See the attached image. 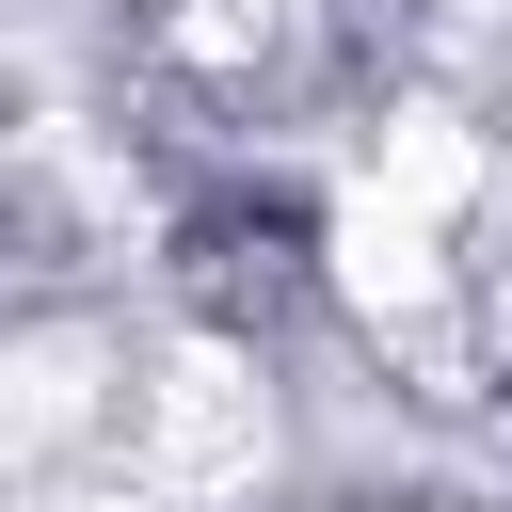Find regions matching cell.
Returning <instances> with one entry per match:
<instances>
[{
	"label": "cell",
	"mask_w": 512,
	"mask_h": 512,
	"mask_svg": "<svg viewBox=\"0 0 512 512\" xmlns=\"http://www.w3.org/2000/svg\"><path fill=\"white\" fill-rule=\"evenodd\" d=\"M144 448H160V480H256V384H240V352H160Z\"/></svg>",
	"instance_id": "obj_1"
},
{
	"label": "cell",
	"mask_w": 512,
	"mask_h": 512,
	"mask_svg": "<svg viewBox=\"0 0 512 512\" xmlns=\"http://www.w3.org/2000/svg\"><path fill=\"white\" fill-rule=\"evenodd\" d=\"M352 192H368V208H416V224H448V208L480 192V144H464L448 112H400V128L368 144V176H352Z\"/></svg>",
	"instance_id": "obj_2"
},
{
	"label": "cell",
	"mask_w": 512,
	"mask_h": 512,
	"mask_svg": "<svg viewBox=\"0 0 512 512\" xmlns=\"http://www.w3.org/2000/svg\"><path fill=\"white\" fill-rule=\"evenodd\" d=\"M336 288H352L368 320H416V304H432V224L352 192V208H336Z\"/></svg>",
	"instance_id": "obj_3"
}]
</instances>
